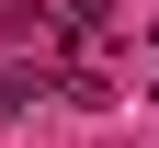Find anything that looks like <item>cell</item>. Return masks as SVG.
<instances>
[{"mask_svg": "<svg viewBox=\"0 0 159 148\" xmlns=\"http://www.w3.org/2000/svg\"><path fill=\"white\" fill-rule=\"evenodd\" d=\"M23 103H57V69L46 57H11V69H0V125L23 114Z\"/></svg>", "mask_w": 159, "mask_h": 148, "instance_id": "2", "label": "cell"}, {"mask_svg": "<svg viewBox=\"0 0 159 148\" xmlns=\"http://www.w3.org/2000/svg\"><path fill=\"white\" fill-rule=\"evenodd\" d=\"M46 46L57 57H102L114 46V0H46Z\"/></svg>", "mask_w": 159, "mask_h": 148, "instance_id": "1", "label": "cell"}, {"mask_svg": "<svg viewBox=\"0 0 159 148\" xmlns=\"http://www.w3.org/2000/svg\"><path fill=\"white\" fill-rule=\"evenodd\" d=\"M148 46H159V23H148Z\"/></svg>", "mask_w": 159, "mask_h": 148, "instance_id": "3", "label": "cell"}]
</instances>
